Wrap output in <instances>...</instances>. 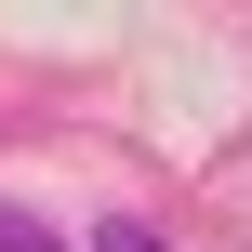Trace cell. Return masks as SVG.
<instances>
[{
  "label": "cell",
  "instance_id": "6da1fadb",
  "mask_svg": "<svg viewBox=\"0 0 252 252\" xmlns=\"http://www.w3.org/2000/svg\"><path fill=\"white\" fill-rule=\"evenodd\" d=\"M93 252H173L159 226H93Z\"/></svg>",
  "mask_w": 252,
  "mask_h": 252
},
{
  "label": "cell",
  "instance_id": "7a4b0ae2",
  "mask_svg": "<svg viewBox=\"0 0 252 252\" xmlns=\"http://www.w3.org/2000/svg\"><path fill=\"white\" fill-rule=\"evenodd\" d=\"M0 252H53V239H40V226H27V213H0Z\"/></svg>",
  "mask_w": 252,
  "mask_h": 252
}]
</instances>
